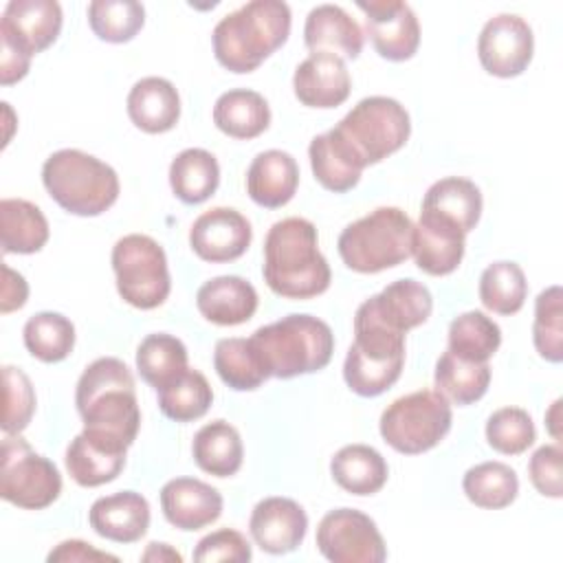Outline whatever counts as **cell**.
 <instances>
[{
  "instance_id": "1",
  "label": "cell",
  "mask_w": 563,
  "mask_h": 563,
  "mask_svg": "<svg viewBox=\"0 0 563 563\" xmlns=\"http://www.w3.org/2000/svg\"><path fill=\"white\" fill-rule=\"evenodd\" d=\"M75 405L84 420V433L121 451L134 444L141 409L134 376L121 358L101 356L92 361L77 380Z\"/></svg>"
},
{
  "instance_id": "2",
  "label": "cell",
  "mask_w": 563,
  "mask_h": 563,
  "mask_svg": "<svg viewBox=\"0 0 563 563\" xmlns=\"http://www.w3.org/2000/svg\"><path fill=\"white\" fill-rule=\"evenodd\" d=\"M262 275L286 299H312L330 288L332 271L319 251L317 227L306 218L275 222L264 240Z\"/></svg>"
},
{
  "instance_id": "3",
  "label": "cell",
  "mask_w": 563,
  "mask_h": 563,
  "mask_svg": "<svg viewBox=\"0 0 563 563\" xmlns=\"http://www.w3.org/2000/svg\"><path fill=\"white\" fill-rule=\"evenodd\" d=\"M290 35V7L282 0H251L227 13L211 33L218 64L231 73H253Z\"/></svg>"
},
{
  "instance_id": "4",
  "label": "cell",
  "mask_w": 563,
  "mask_h": 563,
  "mask_svg": "<svg viewBox=\"0 0 563 563\" xmlns=\"http://www.w3.org/2000/svg\"><path fill=\"white\" fill-rule=\"evenodd\" d=\"M249 341L275 378H295L323 369L334 352V334L312 314H286L257 328Z\"/></svg>"
},
{
  "instance_id": "5",
  "label": "cell",
  "mask_w": 563,
  "mask_h": 563,
  "mask_svg": "<svg viewBox=\"0 0 563 563\" xmlns=\"http://www.w3.org/2000/svg\"><path fill=\"white\" fill-rule=\"evenodd\" d=\"M48 196L68 213L95 218L108 211L121 191L117 172L81 150H57L42 165Z\"/></svg>"
},
{
  "instance_id": "6",
  "label": "cell",
  "mask_w": 563,
  "mask_h": 563,
  "mask_svg": "<svg viewBox=\"0 0 563 563\" xmlns=\"http://www.w3.org/2000/svg\"><path fill=\"white\" fill-rule=\"evenodd\" d=\"M405 334L383 325L363 306L354 314V343L343 363L347 387L363 398L385 394L402 374Z\"/></svg>"
},
{
  "instance_id": "7",
  "label": "cell",
  "mask_w": 563,
  "mask_h": 563,
  "mask_svg": "<svg viewBox=\"0 0 563 563\" xmlns=\"http://www.w3.org/2000/svg\"><path fill=\"white\" fill-rule=\"evenodd\" d=\"M411 218L398 207H378L347 224L336 242L343 264L354 273H380L411 255Z\"/></svg>"
},
{
  "instance_id": "8",
  "label": "cell",
  "mask_w": 563,
  "mask_h": 563,
  "mask_svg": "<svg viewBox=\"0 0 563 563\" xmlns=\"http://www.w3.org/2000/svg\"><path fill=\"white\" fill-rule=\"evenodd\" d=\"M363 167L376 165L398 152L411 134V119L405 106L391 97L361 99L334 128Z\"/></svg>"
},
{
  "instance_id": "9",
  "label": "cell",
  "mask_w": 563,
  "mask_h": 563,
  "mask_svg": "<svg viewBox=\"0 0 563 563\" xmlns=\"http://www.w3.org/2000/svg\"><path fill=\"white\" fill-rule=\"evenodd\" d=\"M451 402L435 389H418L385 407L378 431L394 451L418 455L438 446L451 431Z\"/></svg>"
},
{
  "instance_id": "10",
  "label": "cell",
  "mask_w": 563,
  "mask_h": 563,
  "mask_svg": "<svg viewBox=\"0 0 563 563\" xmlns=\"http://www.w3.org/2000/svg\"><path fill=\"white\" fill-rule=\"evenodd\" d=\"M112 271L121 299L139 310L158 308L172 290L163 246L143 233H130L112 246Z\"/></svg>"
},
{
  "instance_id": "11",
  "label": "cell",
  "mask_w": 563,
  "mask_h": 563,
  "mask_svg": "<svg viewBox=\"0 0 563 563\" xmlns=\"http://www.w3.org/2000/svg\"><path fill=\"white\" fill-rule=\"evenodd\" d=\"M62 493L59 468L35 453L20 433H4L0 464V495L4 501L24 508H48Z\"/></svg>"
},
{
  "instance_id": "12",
  "label": "cell",
  "mask_w": 563,
  "mask_h": 563,
  "mask_svg": "<svg viewBox=\"0 0 563 563\" xmlns=\"http://www.w3.org/2000/svg\"><path fill=\"white\" fill-rule=\"evenodd\" d=\"M317 548L332 563H383L387 548L374 519L356 508H336L317 526Z\"/></svg>"
},
{
  "instance_id": "13",
  "label": "cell",
  "mask_w": 563,
  "mask_h": 563,
  "mask_svg": "<svg viewBox=\"0 0 563 563\" xmlns=\"http://www.w3.org/2000/svg\"><path fill=\"white\" fill-rule=\"evenodd\" d=\"M534 53V35L530 24L515 13L490 18L477 37V57L482 68L501 79L521 75Z\"/></svg>"
},
{
  "instance_id": "14",
  "label": "cell",
  "mask_w": 563,
  "mask_h": 563,
  "mask_svg": "<svg viewBox=\"0 0 563 563\" xmlns=\"http://www.w3.org/2000/svg\"><path fill=\"white\" fill-rule=\"evenodd\" d=\"M365 13V31L383 59H411L420 46V24L413 9L398 0L356 2Z\"/></svg>"
},
{
  "instance_id": "15",
  "label": "cell",
  "mask_w": 563,
  "mask_h": 563,
  "mask_svg": "<svg viewBox=\"0 0 563 563\" xmlns=\"http://www.w3.org/2000/svg\"><path fill=\"white\" fill-rule=\"evenodd\" d=\"M251 222L231 207H213L196 218L189 229L191 251L211 264H224L242 257L251 246Z\"/></svg>"
},
{
  "instance_id": "16",
  "label": "cell",
  "mask_w": 563,
  "mask_h": 563,
  "mask_svg": "<svg viewBox=\"0 0 563 563\" xmlns=\"http://www.w3.org/2000/svg\"><path fill=\"white\" fill-rule=\"evenodd\" d=\"M62 20V7L55 0H11L0 20V40L33 57L57 40Z\"/></svg>"
},
{
  "instance_id": "17",
  "label": "cell",
  "mask_w": 563,
  "mask_h": 563,
  "mask_svg": "<svg viewBox=\"0 0 563 563\" xmlns=\"http://www.w3.org/2000/svg\"><path fill=\"white\" fill-rule=\"evenodd\" d=\"M464 249L466 233L457 224L435 213L420 211V220L413 224L411 233V255L422 273L433 277L451 275L460 266Z\"/></svg>"
},
{
  "instance_id": "18",
  "label": "cell",
  "mask_w": 563,
  "mask_h": 563,
  "mask_svg": "<svg viewBox=\"0 0 563 563\" xmlns=\"http://www.w3.org/2000/svg\"><path fill=\"white\" fill-rule=\"evenodd\" d=\"M306 530V510L288 497H264L255 504L249 519V532L255 545L268 554H288L297 550Z\"/></svg>"
},
{
  "instance_id": "19",
  "label": "cell",
  "mask_w": 563,
  "mask_h": 563,
  "mask_svg": "<svg viewBox=\"0 0 563 563\" xmlns=\"http://www.w3.org/2000/svg\"><path fill=\"white\" fill-rule=\"evenodd\" d=\"M292 90L299 103L308 108H336L352 90L345 59L332 53H310L292 75Z\"/></svg>"
},
{
  "instance_id": "20",
  "label": "cell",
  "mask_w": 563,
  "mask_h": 563,
  "mask_svg": "<svg viewBox=\"0 0 563 563\" xmlns=\"http://www.w3.org/2000/svg\"><path fill=\"white\" fill-rule=\"evenodd\" d=\"M222 495L211 484L196 477H174L161 488L165 519L185 532L211 526L222 515Z\"/></svg>"
},
{
  "instance_id": "21",
  "label": "cell",
  "mask_w": 563,
  "mask_h": 563,
  "mask_svg": "<svg viewBox=\"0 0 563 563\" xmlns=\"http://www.w3.org/2000/svg\"><path fill=\"white\" fill-rule=\"evenodd\" d=\"M361 306L383 325L407 334L431 317L433 297L424 284L407 277L387 284L378 295H372Z\"/></svg>"
},
{
  "instance_id": "22",
  "label": "cell",
  "mask_w": 563,
  "mask_h": 563,
  "mask_svg": "<svg viewBox=\"0 0 563 563\" xmlns=\"http://www.w3.org/2000/svg\"><path fill=\"white\" fill-rule=\"evenodd\" d=\"M90 528L114 543H134L150 528V504L141 493L119 490L99 497L88 510Z\"/></svg>"
},
{
  "instance_id": "23",
  "label": "cell",
  "mask_w": 563,
  "mask_h": 563,
  "mask_svg": "<svg viewBox=\"0 0 563 563\" xmlns=\"http://www.w3.org/2000/svg\"><path fill=\"white\" fill-rule=\"evenodd\" d=\"M303 42L310 53H332L343 59H356L363 51V29L339 4H319L310 9L303 24Z\"/></svg>"
},
{
  "instance_id": "24",
  "label": "cell",
  "mask_w": 563,
  "mask_h": 563,
  "mask_svg": "<svg viewBox=\"0 0 563 563\" xmlns=\"http://www.w3.org/2000/svg\"><path fill=\"white\" fill-rule=\"evenodd\" d=\"M299 185V165L284 150L260 152L246 172V191L251 200L266 209L288 205Z\"/></svg>"
},
{
  "instance_id": "25",
  "label": "cell",
  "mask_w": 563,
  "mask_h": 563,
  "mask_svg": "<svg viewBox=\"0 0 563 563\" xmlns=\"http://www.w3.org/2000/svg\"><path fill=\"white\" fill-rule=\"evenodd\" d=\"M257 290L238 275H220L205 282L196 292L198 312L216 325L246 323L257 310Z\"/></svg>"
},
{
  "instance_id": "26",
  "label": "cell",
  "mask_w": 563,
  "mask_h": 563,
  "mask_svg": "<svg viewBox=\"0 0 563 563\" xmlns=\"http://www.w3.org/2000/svg\"><path fill=\"white\" fill-rule=\"evenodd\" d=\"M130 121L147 132H169L180 119V97L176 86L165 77H143L128 92Z\"/></svg>"
},
{
  "instance_id": "27",
  "label": "cell",
  "mask_w": 563,
  "mask_h": 563,
  "mask_svg": "<svg viewBox=\"0 0 563 563\" xmlns=\"http://www.w3.org/2000/svg\"><path fill=\"white\" fill-rule=\"evenodd\" d=\"M125 453L128 451L114 449L103 440H97L81 431L70 440L64 462L75 484L84 488H97L114 482L121 475L125 466Z\"/></svg>"
},
{
  "instance_id": "28",
  "label": "cell",
  "mask_w": 563,
  "mask_h": 563,
  "mask_svg": "<svg viewBox=\"0 0 563 563\" xmlns=\"http://www.w3.org/2000/svg\"><path fill=\"white\" fill-rule=\"evenodd\" d=\"M213 123L222 134L249 141L268 130L271 108L260 92L249 88H233L216 99Z\"/></svg>"
},
{
  "instance_id": "29",
  "label": "cell",
  "mask_w": 563,
  "mask_h": 563,
  "mask_svg": "<svg viewBox=\"0 0 563 563\" xmlns=\"http://www.w3.org/2000/svg\"><path fill=\"white\" fill-rule=\"evenodd\" d=\"M308 156L317 183L334 194L354 189L365 169L334 130L317 134L310 141Z\"/></svg>"
},
{
  "instance_id": "30",
  "label": "cell",
  "mask_w": 563,
  "mask_h": 563,
  "mask_svg": "<svg viewBox=\"0 0 563 563\" xmlns=\"http://www.w3.org/2000/svg\"><path fill=\"white\" fill-rule=\"evenodd\" d=\"M482 205V191L473 180L462 176H446L427 189L420 211L435 213L457 224L464 233H471L479 222Z\"/></svg>"
},
{
  "instance_id": "31",
  "label": "cell",
  "mask_w": 563,
  "mask_h": 563,
  "mask_svg": "<svg viewBox=\"0 0 563 563\" xmlns=\"http://www.w3.org/2000/svg\"><path fill=\"white\" fill-rule=\"evenodd\" d=\"M191 455L200 471L216 477H231L240 471L244 460L240 431L227 420H211L196 431Z\"/></svg>"
},
{
  "instance_id": "32",
  "label": "cell",
  "mask_w": 563,
  "mask_h": 563,
  "mask_svg": "<svg viewBox=\"0 0 563 563\" xmlns=\"http://www.w3.org/2000/svg\"><path fill=\"white\" fill-rule=\"evenodd\" d=\"M330 473L345 493L358 497L378 493L389 477L385 457L369 444H347L339 449L330 460Z\"/></svg>"
},
{
  "instance_id": "33",
  "label": "cell",
  "mask_w": 563,
  "mask_h": 563,
  "mask_svg": "<svg viewBox=\"0 0 563 563\" xmlns=\"http://www.w3.org/2000/svg\"><path fill=\"white\" fill-rule=\"evenodd\" d=\"M0 242L4 253L31 255L48 242V222L42 209L22 198L0 200Z\"/></svg>"
},
{
  "instance_id": "34",
  "label": "cell",
  "mask_w": 563,
  "mask_h": 563,
  "mask_svg": "<svg viewBox=\"0 0 563 563\" xmlns=\"http://www.w3.org/2000/svg\"><path fill=\"white\" fill-rule=\"evenodd\" d=\"M220 185V165L202 147H187L169 165V187L185 205H200L216 194Z\"/></svg>"
},
{
  "instance_id": "35",
  "label": "cell",
  "mask_w": 563,
  "mask_h": 563,
  "mask_svg": "<svg viewBox=\"0 0 563 563\" xmlns=\"http://www.w3.org/2000/svg\"><path fill=\"white\" fill-rule=\"evenodd\" d=\"M433 385L435 391L449 402L457 407L473 405L488 391L490 365L464 361L446 350L435 363Z\"/></svg>"
},
{
  "instance_id": "36",
  "label": "cell",
  "mask_w": 563,
  "mask_h": 563,
  "mask_svg": "<svg viewBox=\"0 0 563 563\" xmlns=\"http://www.w3.org/2000/svg\"><path fill=\"white\" fill-rule=\"evenodd\" d=\"M185 343L167 332L147 334L136 347L139 376L156 391L176 380L189 365Z\"/></svg>"
},
{
  "instance_id": "37",
  "label": "cell",
  "mask_w": 563,
  "mask_h": 563,
  "mask_svg": "<svg viewBox=\"0 0 563 563\" xmlns=\"http://www.w3.org/2000/svg\"><path fill=\"white\" fill-rule=\"evenodd\" d=\"M213 367L224 385L235 391H253L271 378L249 339H220L213 350Z\"/></svg>"
},
{
  "instance_id": "38",
  "label": "cell",
  "mask_w": 563,
  "mask_h": 563,
  "mask_svg": "<svg viewBox=\"0 0 563 563\" xmlns=\"http://www.w3.org/2000/svg\"><path fill=\"white\" fill-rule=\"evenodd\" d=\"M501 345L499 325L482 310L457 314L449 325V352L471 363H488Z\"/></svg>"
},
{
  "instance_id": "39",
  "label": "cell",
  "mask_w": 563,
  "mask_h": 563,
  "mask_svg": "<svg viewBox=\"0 0 563 563\" xmlns=\"http://www.w3.org/2000/svg\"><path fill=\"white\" fill-rule=\"evenodd\" d=\"M462 490L477 508L499 510L517 499L519 477L504 462H482L464 473Z\"/></svg>"
},
{
  "instance_id": "40",
  "label": "cell",
  "mask_w": 563,
  "mask_h": 563,
  "mask_svg": "<svg viewBox=\"0 0 563 563\" xmlns=\"http://www.w3.org/2000/svg\"><path fill=\"white\" fill-rule=\"evenodd\" d=\"M156 396L158 409L174 422H194L202 418L213 402V389L205 374L189 367L176 380L158 389Z\"/></svg>"
},
{
  "instance_id": "41",
  "label": "cell",
  "mask_w": 563,
  "mask_h": 563,
  "mask_svg": "<svg viewBox=\"0 0 563 563\" xmlns=\"http://www.w3.org/2000/svg\"><path fill=\"white\" fill-rule=\"evenodd\" d=\"M479 301L495 314L519 312L528 297V282L517 262H493L479 277Z\"/></svg>"
},
{
  "instance_id": "42",
  "label": "cell",
  "mask_w": 563,
  "mask_h": 563,
  "mask_svg": "<svg viewBox=\"0 0 563 563\" xmlns=\"http://www.w3.org/2000/svg\"><path fill=\"white\" fill-rule=\"evenodd\" d=\"M24 345L31 356L42 363H59L75 347V325L59 312H35L22 330Z\"/></svg>"
},
{
  "instance_id": "43",
  "label": "cell",
  "mask_w": 563,
  "mask_h": 563,
  "mask_svg": "<svg viewBox=\"0 0 563 563\" xmlns=\"http://www.w3.org/2000/svg\"><path fill=\"white\" fill-rule=\"evenodd\" d=\"M88 24L99 40L125 44L143 29L145 9L136 0H92L88 4Z\"/></svg>"
},
{
  "instance_id": "44",
  "label": "cell",
  "mask_w": 563,
  "mask_h": 563,
  "mask_svg": "<svg viewBox=\"0 0 563 563\" xmlns=\"http://www.w3.org/2000/svg\"><path fill=\"white\" fill-rule=\"evenodd\" d=\"M532 343L548 363L563 361V292L561 286H548L534 299Z\"/></svg>"
},
{
  "instance_id": "45",
  "label": "cell",
  "mask_w": 563,
  "mask_h": 563,
  "mask_svg": "<svg viewBox=\"0 0 563 563\" xmlns=\"http://www.w3.org/2000/svg\"><path fill=\"white\" fill-rule=\"evenodd\" d=\"M537 440L530 413L521 407H501L486 420V442L504 455H519Z\"/></svg>"
},
{
  "instance_id": "46",
  "label": "cell",
  "mask_w": 563,
  "mask_h": 563,
  "mask_svg": "<svg viewBox=\"0 0 563 563\" xmlns=\"http://www.w3.org/2000/svg\"><path fill=\"white\" fill-rule=\"evenodd\" d=\"M4 407H2V431L22 433L35 413V389L31 378L13 365L2 367Z\"/></svg>"
},
{
  "instance_id": "47",
  "label": "cell",
  "mask_w": 563,
  "mask_h": 563,
  "mask_svg": "<svg viewBox=\"0 0 563 563\" xmlns=\"http://www.w3.org/2000/svg\"><path fill=\"white\" fill-rule=\"evenodd\" d=\"M251 556H253L251 543L242 532L233 528H220L205 534L194 550V561L198 563H213V561L246 563L251 561Z\"/></svg>"
},
{
  "instance_id": "48",
  "label": "cell",
  "mask_w": 563,
  "mask_h": 563,
  "mask_svg": "<svg viewBox=\"0 0 563 563\" xmlns=\"http://www.w3.org/2000/svg\"><path fill=\"white\" fill-rule=\"evenodd\" d=\"M561 464H563V451H561L559 442L543 444L532 453V457L528 462V475L539 495L550 497V499L563 497Z\"/></svg>"
},
{
  "instance_id": "49",
  "label": "cell",
  "mask_w": 563,
  "mask_h": 563,
  "mask_svg": "<svg viewBox=\"0 0 563 563\" xmlns=\"http://www.w3.org/2000/svg\"><path fill=\"white\" fill-rule=\"evenodd\" d=\"M46 561H64V563H75V561H119V556H114V554H108V552H103V550H97V548H92L90 543H86V541H81V539H68V541H62L59 545H55L51 552H48V556H46Z\"/></svg>"
},
{
  "instance_id": "50",
  "label": "cell",
  "mask_w": 563,
  "mask_h": 563,
  "mask_svg": "<svg viewBox=\"0 0 563 563\" xmlns=\"http://www.w3.org/2000/svg\"><path fill=\"white\" fill-rule=\"evenodd\" d=\"M29 299V284L26 279L15 273L11 266L2 264V290H0V312L9 314L20 310Z\"/></svg>"
},
{
  "instance_id": "51",
  "label": "cell",
  "mask_w": 563,
  "mask_h": 563,
  "mask_svg": "<svg viewBox=\"0 0 563 563\" xmlns=\"http://www.w3.org/2000/svg\"><path fill=\"white\" fill-rule=\"evenodd\" d=\"M31 66V57L15 48L11 42L0 40V84L11 86L26 77Z\"/></svg>"
},
{
  "instance_id": "52",
  "label": "cell",
  "mask_w": 563,
  "mask_h": 563,
  "mask_svg": "<svg viewBox=\"0 0 563 563\" xmlns=\"http://www.w3.org/2000/svg\"><path fill=\"white\" fill-rule=\"evenodd\" d=\"M141 561H147V563H180L183 556L169 543L152 541V543H147L145 552L141 554Z\"/></svg>"
},
{
  "instance_id": "53",
  "label": "cell",
  "mask_w": 563,
  "mask_h": 563,
  "mask_svg": "<svg viewBox=\"0 0 563 563\" xmlns=\"http://www.w3.org/2000/svg\"><path fill=\"white\" fill-rule=\"evenodd\" d=\"M561 405H563V400L556 398V400L552 402V407L548 409V413H545V427H548L550 435H552L556 442H561Z\"/></svg>"
}]
</instances>
